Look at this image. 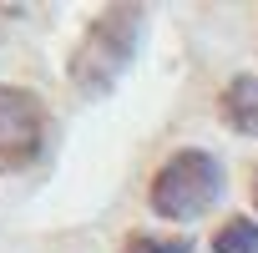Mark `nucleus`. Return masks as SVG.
<instances>
[{"mask_svg": "<svg viewBox=\"0 0 258 253\" xmlns=\"http://www.w3.org/2000/svg\"><path fill=\"white\" fill-rule=\"evenodd\" d=\"M218 111H223V121L233 126V132L258 137V76H233L223 101H218Z\"/></svg>", "mask_w": 258, "mask_h": 253, "instance_id": "nucleus-4", "label": "nucleus"}, {"mask_svg": "<svg viewBox=\"0 0 258 253\" xmlns=\"http://www.w3.org/2000/svg\"><path fill=\"white\" fill-rule=\"evenodd\" d=\"M142 31H147V11L142 6H126V0H121V6H106L86 26V36L76 41V51H71V86L81 96H106L126 76V66L137 61Z\"/></svg>", "mask_w": 258, "mask_h": 253, "instance_id": "nucleus-1", "label": "nucleus"}, {"mask_svg": "<svg viewBox=\"0 0 258 253\" xmlns=\"http://www.w3.org/2000/svg\"><path fill=\"white\" fill-rule=\"evenodd\" d=\"M6 16H16V11H11V6H0V21H6Z\"/></svg>", "mask_w": 258, "mask_h": 253, "instance_id": "nucleus-8", "label": "nucleus"}, {"mask_svg": "<svg viewBox=\"0 0 258 253\" xmlns=\"http://www.w3.org/2000/svg\"><path fill=\"white\" fill-rule=\"evenodd\" d=\"M121 253H192L187 233H132L121 243Z\"/></svg>", "mask_w": 258, "mask_h": 253, "instance_id": "nucleus-6", "label": "nucleus"}, {"mask_svg": "<svg viewBox=\"0 0 258 253\" xmlns=\"http://www.w3.org/2000/svg\"><path fill=\"white\" fill-rule=\"evenodd\" d=\"M253 208H258V172H253Z\"/></svg>", "mask_w": 258, "mask_h": 253, "instance_id": "nucleus-7", "label": "nucleus"}, {"mask_svg": "<svg viewBox=\"0 0 258 253\" xmlns=\"http://www.w3.org/2000/svg\"><path fill=\"white\" fill-rule=\"evenodd\" d=\"M147 198H152V213H157V218H167V223H192V218H203V213L223 198V162H218L213 152H198V147L172 152V157L152 172Z\"/></svg>", "mask_w": 258, "mask_h": 253, "instance_id": "nucleus-2", "label": "nucleus"}, {"mask_svg": "<svg viewBox=\"0 0 258 253\" xmlns=\"http://www.w3.org/2000/svg\"><path fill=\"white\" fill-rule=\"evenodd\" d=\"M51 137V111L31 86H0V172H26L41 162Z\"/></svg>", "mask_w": 258, "mask_h": 253, "instance_id": "nucleus-3", "label": "nucleus"}, {"mask_svg": "<svg viewBox=\"0 0 258 253\" xmlns=\"http://www.w3.org/2000/svg\"><path fill=\"white\" fill-rule=\"evenodd\" d=\"M213 253H258V223L253 218H228L213 233Z\"/></svg>", "mask_w": 258, "mask_h": 253, "instance_id": "nucleus-5", "label": "nucleus"}]
</instances>
